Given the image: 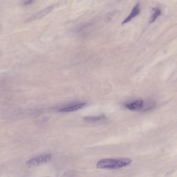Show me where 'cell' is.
I'll list each match as a JSON object with an SVG mask.
<instances>
[{
  "label": "cell",
  "mask_w": 177,
  "mask_h": 177,
  "mask_svg": "<svg viewBox=\"0 0 177 177\" xmlns=\"http://www.w3.org/2000/svg\"><path fill=\"white\" fill-rule=\"evenodd\" d=\"M141 11L140 5L139 3H137L134 6L129 15L122 22V24L123 25L128 23L132 19H133L136 16H138L140 13Z\"/></svg>",
  "instance_id": "cell-4"
},
{
  "label": "cell",
  "mask_w": 177,
  "mask_h": 177,
  "mask_svg": "<svg viewBox=\"0 0 177 177\" xmlns=\"http://www.w3.org/2000/svg\"><path fill=\"white\" fill-rule=\"evenodd\" d=\"M174 155H175L177 157V153H176V154H174Z\"/></svg>",
  "instance_id": "cell-11"
},
{
  "label": "cell",
  "mask_w": 177,
  "mask_h": 177,
  "mask_svg": "<svg viewBox=\"0 0 177 177\" xmlns=\"http://www.w3.org/2000/svg\"><path fill=\"white\" fill-rule=\"evenodd\" d=\"M131 162L128 158L103 159L98 162L97 167L100 169H118L129 165Z\"/></svg>",
  "instance_id": "cell-1"
},
{
  "label": "cell",
  "mask_w": 177,
  "mask_h": 177,
  "mask_svg": "<svg viewBox=\"0 0 177 177\" xmlns=\"http://www.w3.org/2000/svg\"><path fill=\"white\" fill-rule=\"evenodd\" d=\"M51 158V155L46 154L32 158L27 161V164L29 166H36L46 163Z\"/></svg>",
  "instance_id": "cell-2"
},
{
  "label": "cell",
  "mask_w": 177,
  "mask_h": 177,
  "mask_svg": "<svg viewBox=\"0 0 177 177\" xmlns=\"http://www.w3.org/2000/svg\"><path fill=\"white\" fill-rule=\"evenodd\" d=\"M56 6V5H53L47 7L46 8L42 9V10L37 12V13L27 19L25 22V23H29V22L35 21L36 20L42 18L51 12L54 9V7Z\"/></svg>",
  "instance_id": "cell-3"
},
{
  "label": "cell",
  "mask_w": 177,
  "mask_h": 177,
  "mask_svg": "<svg viewBox=\"0 0 177 177\" xmlns=\"http://www.w3.org/2000/svg\"><path fill=\"white\" fill-rule=\"evenodd\" d=\"M33 2L34 1H27L25 2L24 3V5H29L33 3Z\"/></svg>",
  "instance_id": "cell-9"
},
{
  "label": "cell",
  "mask_w": 177,
  "mask_h": 177,
  "mask_svg": "<svg viewBox=\"0 0 177 177\" xmlns=\"http://www.w3.org/2000/svg\"><path fill=\"white\" fill-rule=\"evenodd\" d=\"M172 177H177V170L174 172L172 176Z\"/></svg>",
  "instance_id": "cell-10"
},
{
  "label": "cell",
  "mask_w": 177,
  "mask_h": 177,
  "mask_svg": "<svg viewBox=\"0 0 177 177\" xmlns=\"http://www.w3.org/2000/svg\"><path fill=\"white\" fill-rule=\"evenodd\" d=\"M105 118V116L103 115L97 117H85L84 119L85 121L88 123H94L100 121Z\"/></svg>",
  "instance_id": "cell-8"
},
{
  "label": "cell",
  "mask_w": 177,
  "mask_h": 177,
  "mask_svg": "<svg viewBox=\"0 0 177 177\" xmlns=\"http://www.w3.org/2000/svg\"><path fill=\"white\" fill-rule=\"evenodd\" d=\"M86 103H80L73 105L67 106L64 108L60 109L59 111L60 112H64V113H68L78 110L83 108L86 106Z\"/></svg>",
  "instance_id": "cell-6"
},
{
  "label": "cell",
  "mask_w": 177,
  "mask_h": 177,
  "mask_svg": "<svg viewBox=\"0 0 177 177\" xmlns=\"http://www.w3.org/2000/svg\"><path fill=\"white\" fill-rule=\"evenodd\" d=\"M161 13L162 11L160 8L158 7L153 8L150 20H149V23H153L156 20V19L161 15Z\"/></svg>",
  "instance_id": "cell-7"
},
{
  "label": "cell",
  "mask_w": 177,
  "mask_h": 177,
  "mask_svg": "<svg viewBox=\"0 0 177 177\" xmlns=\"http://www.w3.org/2000/svg\"><path fill=\"white\" fill-rule=\"evenodd\" d=\"M144 102L141 100H138L126 104L125 107L127 108L131 111H137L143 108Z\"/></svg>",
  "instance_id": "cell-5"
}]
</instances>
